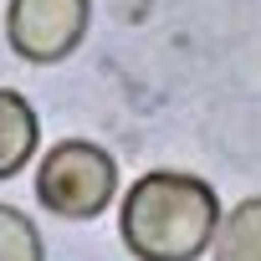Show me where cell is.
<instances>
[{"mask_svg":"<svg viewBox=\"0 0 261 261\" xmlns=\"http://www.w3.org/2000/svg\"><path fill=\"white\" fill-rule=\"evenodd\" d=\"M123 246L139 261H200L220 230V200L205 179L154 169L134 179L118 210Z\"/></svg>","mask_w":261,"mask_h":261,"instance_id":"1","label":"cell"},{"mask_svg":"<svg viewBox=\"0 0 261 261\" xmlns=\"http://www.w3.org/2000/svg\"><path fill=\"white\" fill-rule=\"evenodd\" d=\"M118 190V164L108 149L87 144V139H67L57 144L46 159H41V174H36V195L51 215H67V220H92Z\"/></svg>","mask_w":261,"mask_h":261,"instance_id":"2","label":"cell"},{"mask_svg":"<svg viewBox=\"0 0 261 261\" xmlns=\"http://www.w3.org/2000/svg\"><path fill=\"white\" fill-rule=\"evenodd\" d=\"M87 21H92V0H11L6 6L11 51L36 67L72 57L87 36Z\"/></svg>","mask_w":261,"mask_h":261,"instance_id":"3","label":"cell"},{"mask_svg":"<svg viewBox=\"0 0 261 261\" xmlns=\"http://www.w3.org/2000/svg\"><path fill=\"white\" fill-rule=\"evenodd\" d=\"M36 139H41L36 108H31L16 87H0V179H11V174L36 154Z\"/></svg>","mask_w":261,"mask_h":261,"instance_id":"4","label":"cell"},{"mask_svg":"<svg viewBox=\"0 0 261 261\" xmlns=\"http://www.w3.org/2000/svg\"><path fill=\"white\" fill-rule=\"evenodd\" d=\"M215 261H261V195L230 205L215 230Z\"/></svg>","mask_w":261,"mask_h":261,"instance_id":"5","label":"cell"},{"mask_svg":"<svg viewBox=\"0 0 261 261\" xmlns=\"http://www.w3.org/2000/svg\"><path fill=\"white\" fill-rule=\"evenodd\" d=\"M0 261H46L41 230L16 205H0Z\"/></svg>","mask_w":261,"mask_h":261,"instance_id":"6","label":"cell"}]
</instances>
